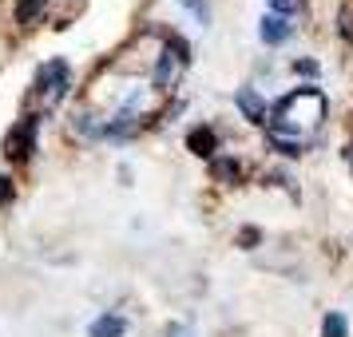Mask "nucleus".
Here are the masks:
<instances>
[{
  "mask_svg": "<svg viewBox=\"0 0 353 337\" xmlns=\"http://www.w3.org/2000/svg\"><path fill=\"white\" fill-rule=\"evenodd\" d=\"M258 36H262V44H286L290 36H294V24H290V17L270 12V17H262V24H258Z\"/></svg>",
  "mask_w": 353,
  "mask_h": 337,
  "instance_id": "obj_4",
  "label": "nucleus"
},
{
  "mask_svg": "<svg viewBox=\"0 0 353 337\" xmlns=\"http://www.w3.org/2000/svg\"><path fill=\"white\" fill-rule=\"evenodd\" d=\"M36 131H40V119H36V115L20 119L17 127L4 135V155H8V159H28V151L36 147Z\"/></svg>",
  "mask_w": 353,
  "mask_h": 337,
  "instance_id": "obj_3",
  "label": "nucleus"
},
{
  "mask_svg": "<svg viewBox=\"0 0 353 337\" xmlns=\"http://www.w3.org/2000/svg\"><path fill=\"white\" fill-rule=\"evenodd\" d=\"M183 64V60H179L175 52L167 48V52H159V68H155V83H159V88H167V83L175 80V68Z\"/></svg>",
  "mask_w": 353,
  "mask_h": 337,
  "instance_id": "obj_8",
  "label": "nucleus"
},
{
  "mask_svg": "<svg viewBox=\"0 0 353 337\" xmlns=\"http://www.w3.org/2000/svg\"><path fill=\"white\" fill-rule=\"evenodd\" d=\"M345 334H350L345 318H341L337 309H330V314H325V321H321V337H345Z\"/></svg>",
  "mask_w": 353,
  "mask_h": 337,
  "instance_id": "obj_9",
  "label": "nucleus"
},
{
  "mask_svg": "<svg viewBox=\"0 0 353 337\" xmlns=\"http://www.w3.org/2000/svg\"><path fill=\"white\" fill-rule=\"evenodd\" d=\"M187 147H191L194 155H203V159H207V155L219 151V135H214L210 127H194L191 135H187Z\"/></svg>",
  "mask_w": 353,
  "mask_h": 337,
  "instance_id": "obj_7",
  "label": "nucleus"
},
{
  "mask_svg": "<svg viewBox=\"0 0 353 337\" xmlns=\"http://www.w3.org/2000/svg\"><path fill=\"white\" fill-rule=\"evenodd\" d=\"M128 334V321L119 318V314H103L88 325V337H123Z\"/></svg>",
  "mask_w": 353,
  "mask_h": 337,
  "instance_id": "obj_6",
  "label": "nucleus"
},
{
  "mask_svg": "<svg viewBox=\"0 0 353 337\" xmlns=\"http://www.w3.org/2000/svg\"><path fill=\"white\" fill-rule=\"evenodd\" d=\"M258 238H262V234H258L254 226H246V230L239 234V246H242V250H250V246H258Z\"/></svg>",
  "mask_w": 353,
  "mask_h": 337,
  "instance_id": "obj_15",
  "label": "nucleus"
},
{
  "mask_svg": "<svg viewBox=\"0 0 353 337\" xmlns=\"http://www.w3.org/2000/svg\"><path fill=\"white\" fill-rule=\"evenodd\" d=\"M325 119V96H321L314 83L305 88H294L266 112V131L274 139H294V143H305L310 131H318V123Z\"/></svg>",
  "mask_w": 353,
  "mask_h": 337,
  "instance_id": "obj_1",
  "label": "nucleus"
},
{
  "mask_svg": "<svg viewBox=\"0 0 353 337\" xmlns=\"http://www.w3.org/2000/svg\"><path fill=\"white\" fill-rule=\"evenodd\" d=\"M270 147H274V151H282L286 159H298V155L305 151V143H294V139H274V135H270Z\"/></svg>",
  "mask_w": 353,
  "mask_h": 337,
  "instance_id": "obj_12",
  "label": "nucleus"
},
{
  "mask_svg": "<svg viewBox=\"0 0 353 337\" xmlns=\"http://www.w3.org/2000/svg\"><path fill=\"white\" fill-rule=\"evenodd\" d=\"M179 4H183V8H191L199 24H207V20H210V8H207V0H179Z\"/></svg>",
  "mask_w": 353,
  "mask_h": 337,
  "instance_id": "obj_13",
  "label": "nucleus"
},
{
  "mask_svg": "<svg viewBox=\"0 0 353 337\" xmlns=\"http://www.w3.org/2000/svg\"><path fill=\"white\" fill-rule=\"evenodd\" d=\"M210 175L223 178V183H234V178H239V163L234 159H214L210 163Z\"/></svg>",
  "mask_w": 353,
  "mask_h": 337,
  "instance_id": "obj_10",
  "label": "nucleus"
},
{
  "mask_svg": "<svg viewBox=\"0 0 353 337\" xmlns=\"http://www.w3.org/2000/svg\"><path fill=\"white\" fill-rule=\"evenodd\" d=\"M12 198H17V187H12V178L0 175V207H8Z\"/></svg>",
  "mask_w": 353,
  "mask_h": 337,
  "instance_id": "obj_14",
  "label": "nucleus"
},
{
  "mask_svg": "<svg viewBox=\"0 0 353 337\" xmlns=\"http://www.w3.org/2000/svg\"><path fill=\"white\" fill-rule=\"evenodd\" d=\"M266 4H270L278 17H290V12H294V0H266Z\"/></svg>",
  "mask_w": 353,
  "mask_h": 337,
  "instance_id": "obj_17",
  "label": "nucleus"
},
{
  "mask_svg": "<svg viewBox=\"0 0 353 337\" xmlns=\"http://www.w3.org/2000/svg\"><path fill=\"white\" fill-rule=\"evenodd\" d=\"M68 83H72V68L64 60H48V64H40V72H36V92H44L48 103L64 99Z\"/></svg>",
  "mask_w": 353,
  "mask_h": 337,
  "instance_id": "obj_2",
  "label": "nucleus"
},
{
  "mask_svg": "<svg viewBox=\"0 0 353 337\" xmlns=\"http://www.w3.org/2000/svg\"><path fill=\"white\" fill-rule=\"evenodd\" d=\"M234 103H239V112L250 119V123H266V99L258 96L254 88H239L234 92Z\"/></svg>",
  "mask_w": 353,
  "mask_h": 337,
  "instance_id": "obj_5",
  "label": "nucleus"
},
{
  "mask_svg": "<svg viewBox=\"0 0 353 337\" xmlns=\"http://www.w3.org/2000/svg\"><path fill=\"white\" fill-rule=\"evenodd\" d=\"M40 8H44V0H17V20L20 24H32L40 17Z\"/></svg>",
  "mask_w": 353,
  "mask_h": 337,
  "instance_id": "obj_11",
  "label": "nucleus"
},
{
  "mask_svg": "<svg viewBox=\"0 0 353 337\" xmlns=\"http://www.w3.org/2000/svg\"><path fill=\"white\" fill-rule=\"evenodd\" d=\"M294 72H302V76H318V60H294Z\"/></svg>",
  "mask_w": 353,
  "mask_h": 337,
  "instance_id": "obj_16",
  "label": "nucleus"
}]
</instances>
